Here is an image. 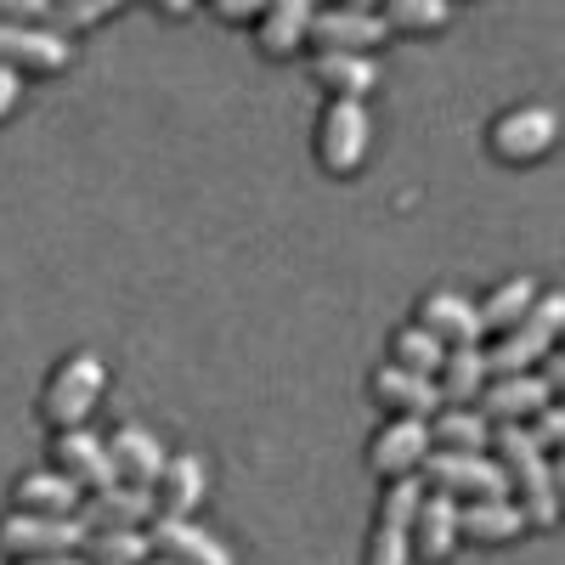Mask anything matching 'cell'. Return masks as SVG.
Masks as SVG:
<instances>
[{
  "label": "cell",
  "instance_id": "cell-26",
  "mask_svg": "<svg viewBox=\"0 0 565 565\" xmlns=\"http://www.w3.org/2000/svg\"><path fill=\"white\" fill-rule=\"evenodd\" d=\"M79 503L85 492L57 469H29L12 487V509H29V514H79Z\"/></svg>",
  "mask_w": 565,
  "mask_h": 565
},
{
  "label": "cell",
  "instance_id": "cell-20",
  "mask_svg": "<svg viewBox=\"0 0 565 565\" xmlns=\"http://www.w3.org/2000/svg\"><path fill=\"white\" fill-rule=\"evenodd\" d=\"M311 79L328 90V103H362L380 85V63L362 52H317L311 57Z\"/></svg>",
  "mask_w": 565,
  "mask_h": 565
},
{
  "label": "cell",
  "instance_id": "cell-5",
  "mask_svg": "<svg viewBox=\"0 0 565 565\" xmlns=\"http://www.w3.org/2000/svg\"><path fill=\"white\" fill-rule=\"evenodd\" d=\"M418 498H424V481L418 476L385 487L380 514H373V532H367V548H362V565H407L413 559V514H418Z\"/></svg>",
  "mask_w": 565,
  "mask_h": 565
},
{
  "label": "cell",
  "instance_id": "cell-9",
  "mask_svg": "<svg viewBox=\"0 0 565 565\" xmlns=\"http://www.w3.org/2000/svg\"><path fill=\"white\" fill-rule=\"evenodd\" d=\"M430 458V418H385L367 441V463L380 481H407Z\"/></svg>",
  "mask_w": 565,
  "mask_h": 565
},
{
  "label": "cell",
  "instance_id": "cell-3",
  "mask_svg": "<svg viewBox=\"0 0 565 565\" xmlns=\"http://www.w3.org/2000/svg\"><path fill=\"white\" fill-rule=\"evenodd\" d=\"M108 385V362L97 351H68L57 367H52V380H45V396H40V413L52 430H79L85 413L97 407Z\"/></svg>",
  "mask_w": 565,
  "mask_h": 565
},
{
  "label": "cell",
  "instance_id": "cell-29",
  "mask_svg": "<svg viewBox=\"0 0 565 565\" xmlns=\"http://www.w3.org/2000/svg\"><path fill=\"white\" fill-rule=\"evenodd\" d=\"M441 356H447V345H441V340H430L418 322L396 328V340H391V367H407V373H424V380H436Z\"/></svg>",
  "mask_w": 565,
  "mask_h": 565
},
{
  "label": "cell",
  "instance_id": "cell-18",
  "mask_svg": "<svg viewBox=\"0 0 565 565\" xmlns=\"http://www.w3.org/2000/svg\"><path fill=\"white\" fill-rule=\"evenodd\" d=\"M418 328L430 340H441L447 351L452 345H481V317H476V300H463L458 289H430L418 300Z\"/></svg>",
  "mask_w": 565,
  "mask_h": 565
},
{
  "label": "cell",
  "instance_id": "cell-19",
  "mask_svg": "<svg viewBox=\"0 0 565 565\" xmlns=\"http://www.w3.org/2000/svg\"><path fill=\"white\" fill-rule=\"evenodd\" d=\"M458 548V503L447 492H424L413 514V559L424 565H447Z\"/></svg>",
  "mask_w": 565,
  "mask_h": 565
},
{
  "label": "cell",
  "instance_id": "cell-13",
  "mask_svg": "<svg viewBox=\"0 0 565 565\" xmlns=\"http://www.w3.org/2000/svg\"><path fill=\"white\" fill-rule=\"evenodd\" d=\"M153 521V492H141V487H103V492H90L79 503V526L85 532H148Z\"/></svg>",
  "mask_w": 565,
  "mask_h": 565
},
{
  "label": "cell",
  "instance_id": "cell-32",
  "mask_svg": "<svg viewBox=\"0 0 565 565\" xmlns=\"http://www.w3.org/2000/svg\"><path fill=\"white\" fill-rule=\"evenodd\" d=\"M532 441H537L543 452H554V447L565 441V407H559V402H548V407L537 413V430H532Z\"/></svg>",
  "mask_w": 565,
  "mask_h": 565
},
{
  "label": "cell",
  "instance_id": "cell-25",
  "mask_svg": "<svg viewBox=\"0 0 565 565\" xmlns=\"http://www.w3.org/2000/svg\"><path fill=\"white\" fill-rule=\"evenodd\" d=\"M430 452H492V418L481 407H441L430 418Z\"/></svg>",
  "mask_w": 565,
  "mask_h": 565
},
{
  "label": "cell",
  "instance_id": "cell-22",
  "mask_svg": "<svg viewBox=\"0 0 565 565\" xmlns=\"http://www.w3.org/2000/svg\"><path fill=\"white\" fill-rule=\"evenodd\" d=\"M373 396H380L385 407H396V418H430L441 407V391L436 380H424V373H407V367H373Z\"/></svg>",
  "mask_w": 565,
  "mask_h": 565
},
{
  "label": "cell",
  "instance_id": "cell-10",
  "mask_svg": "<svg viewBox=\"0 0 565 565\" xmlns=\"http://www.w3.org/2000/svg\"><path fill=\"white\" fill-rule=\"evenodd\" d=\"M391 29L380 23L373 7H328V12H311V29H306V45L317 52H362L373 57V45H385Z\"/></svg>",
  "mask_w": 565,
  "mask_h": 565
},
{
  "label": "cell",
  "instance_id": "cell-33",
  "mask_svg": "<svg viewBox=\"0 0 565 565\" xmlns=\"http://www.w3.org/2000/svg\"><path fill=\"white\" fill-rule=\"evenodd\" d=\"M18 103H23V74L0 63V119H12V114H18Z\"/></svg>",
  "mask_w": 565,
  "mask_h": 565
},
{
  "label": "cell",
  "instance_id": "cell-11",
  "mask_svg": "<svg viewBox=\"0 0 565 565\" xmlns=\"http://www.w3.org/2000/svg\"><path fill=\"white\" fill-rule=\"evenodd\" d=\"M52 469H57V476H68L85 498L119 481L114 476V458H108V441L97 430H85V424H79V430H57L52 436Z\"/></svg>",
  "mask_w": 565,
  "mask_h": 565
},
{
  "label": "cell",
  "instance_id": "cell-16",
  "mask_svg": "<svg viewBox=\"0 0 565 565\" xmlns=\"http://www.w3.org/2000/svg\"><path fill=\"white\" fill-rule=\"evenodd\" d=\"M103 441H108V458H114V476H119L125 487H141V492H153V487H159L170 452L159 447L153 430H141V424H119V430L103 436Z\"/></svg>",
  "mask_w": 565,
  "mask_h": 565
},
{
  "label": "cell",
  "instance_id": "cell-30",
  "mask_svg": "<svg viewBox=\"0 0 565 565\" xmlns=\"http://www.w3.org/2000/svg\"><path fill=\"white\" fill-rule=\"evenodd\" d=\"M380 23L385 29H441V23H452V7L447 0H391Z\"/></svg>",
  "mask_w": 565,
  "mask_h": 565
},
{
  "label": "cell",
  "instance_id": "cell-4",
  "mask_svg": "<svg viewBox=\"0 0 565 565\" xmlns=\"http://www.w3.org/2000/svg\"><path fill=\"white\" fill-rule=\"evenodd\" d=\"M79 548H85L79 514H29V509H7V514H0V554H7V559L79 554Z\"/></svg>",
  "mask_w": 565,
  "mask_h": 565
},
{
  "label": "cell",
  "instance_id": "cell-21",
  "mask_svg": "<svg viewBox=\"0 0 565 565\" xmlns=\"http://www.w3.org/2000/svg\"><path fill=\"white\" fill-rule=\"evenodd\" d=\"M526 514L514 498H492V503H458V537L469 543H487V548H503L514 537H526Z\"/></svg>",
  "mask_w": 565,
  "mask_h": 565
},
{
  "label": "cell",
  "instance_id": "cell-23",
  "mask_svg": "<svg viewBox=\"0 0 565 565\" xmlns=\"http://www.w3.org/2000/svg\"><path fill=\"white\" fill-rule=\"evenodd\" d=\"M487 351L481 345H452L436 367V391H441V407H476V396L487 391Z\"/></svg>",
  "mask_w": 565,
  "mask_h": 565
},
{
  "label": "cell",
  "instance_id": "cell-2",
  "mask_svg": "<svg viewBox=\"0 0 565 565\" xmlns=\"http://www.w3.org/2000/svg\"><path fill=\"white\" fill-rule=\"evenodd\" d=\"M559 328H565V295L537 289L532 311L487 351V373H492V380H509V373H532V362H543V356L554 351Z\"/></svg>",
  "mask_w": 565,
  "mask_h": 565
},
{
  "label": "cell",
  "instance_id": "cell-31",
  "mask_svg": "<svg viewBox=\"0 0 565 565\" xmlns=\"http://www.w3.org/2000/svg\"><path fill=\"white\" fill-rule=\"evenodd\" d=\"M119 7L114 0H79V7H52V18H57V34L68 40L74 29H90V23H103V18H114Z\"/></svg>",
  "mask_w": 565,
  "mask_h": 565
},
{
  "label": "cell",
  "instance_id": "cell-36",
  "mask_svg": "<svg viewBox=\"0 0 565 565\" xmlns=\"http://www.w3.org/2000/svg\"><path fill=\"white\" fill-rule=\"evenodd\" d=\"M148 565H170V559H159V554H153V559H148Z\"/></svg>",
  "mask_w": 565,
  "mask_h": 565
},
{
  "label": "cell",
  "instance_id": "cell-17",
  "mask_svg": "<svg viewBox=\"0 0 565 565\" xmlns=\"http://www.w3.org/2000/svg\"><path fill=\"white\" fill-rule=\"evenodd\" d=\"M554 402L543 373H509V380H487V391L476 396V407L492 418V424H526L537 418L543 407Z\"/></svg>",
  "mask_w": 565,
  "mask_h": 565
},
{
  "label": "cell",
  "instance_id": "cell-27",
  "mask_svg": "<svg viewBox=\"0 0 565 565\" xmlns=\"http://www.w3.org/2000/svg\"><path fill=\"white\" fill-rule=\"evenodd\" d=\"M532 300H537V282L526 277V271H514V277H503L498 289L476 306V317H481V334L487 328H498V334H509L514 322H521L526 311H532Z\"/></svg>",
  "mask_w": 565,
  "mask_h": 565
},
{
  "label": "cell",
  "instance_id": "cell-34",
  "mask_svg": "<svg viewBox=\"0 0 565 565\" xmlns=\"http://www.w3.org/2000/svg\"><path fill=\"white\" fill-rule=\"evenodd\" d=\"M260 12L266 7H255V0H215V18L226 23H260Z\"/></svg>",
  "mask_w": 565,
  "mask_h": 565
},
{
  "label": "cell",
  "instance_id": "cell-15",
  "mask_svg": "<svg viewBox=\"0 0 565 565\" xmlns=\"http://www.w3.org/2000/svg\"><path fill=\"white\" fill-rule=\"evenodd\" d=\"M204 487H210V463L204 452H170L164 458V476H159V498H153V514L164 521H193V509L204 503Z\"/></svg>",
  "mask_w": 565,
  "mask_h": 565
},
{
  "label": "cell",
  "instance_id": "cell-8",
  "mask_svg": "<svg viewBox=\"0 0 565 565\" xmlns=\"http://www.w3.org/2000/svg\"><path fill=\"white\" fill-rule=\"evenodd\" d=\"M367 108L362 103H328L317 119V164L328 175H356L367 159Z\"/></svg>",
  "mask_w": 565,
  "mask_h": 565
},
{
  "label": "cell",
  "instance_id": "cell-1",
  "mask_svg": "<svg viewBox=\"0 0 565 565\" xmlns=\"http://www.w3.org/2000/svg\"><path fill=\"white\" fill-rule=\"evenodd\" d=\"M492 447L503 452L498 463L509 476V492H521L526 526H554L559 521V487H554V463L532 441V430L526 424H492Z\"/></svg>",
  "mask_w": 565,
  "mask_h": 565
},
{
  "label": "cell",
  "instance_id": "cell-28",
  "mask_svg": "<svg viewBox=\"0 0 565 565\" xmlns=\"http://www.w3.org/2000/svg\"><path fill=\"white\" fill-rule=\"evenodd\" d=\"M79 559L85 565H148L153 543H148V532H85Z\"/></svg>",
  "mask_w": 565,
  "mask_h": 565
},
{
  "label": "cell",
  "instance_id": "cell-35",
  "mask_svg": "<svg viewBox=\"0 0 565 565\" xmlns=\"http://www.w3.org/2000/svg\"><path fill=\"white\" fill-rule=\"evenodd\" d=\"M12 565H85L79 554H40V559H12Z\"/></svg>",
  "mask_w": 565,
  "mask_h": 565
},
{
  "label": "cell",
  "instance_id": "cell-24",
  "mask_svg": "<svg viewBox=\"0 0 565 565\" xmlns=\"http://www.w3.org/2000/svg\"><path fill=\"white\" fill-rule=\"evenodd\" d=\"M311 12H317L311 0H271V7L260 12V34H255V40H260V52L277 57V63H282V57H295L300 45H306Z\"/></svg>",
  "mask_w": 565,
  "mask_h": 565
},
{
  "label": "cell",
  "instance_id": "cell-7",
  "mask_svg": "<svg viewBox=\"0 0 565 565\" xmlns=\"http://www.w3.org/2000/svg\"><path fill=\"white\" fill-rule=\"evenodd\" d=\"M554 136H559V119H554V108H543V103L503 108V114L492 119V130H487L492 153H498L503 164H537V159L554 148Z\"/></svg>",
  "mask_w": 565,
  "mask_h": 565
},
{
  "label": "cell",
  "instance_id": "cell-6",
  "mask_svg": "<svg viewBox=\"0 0 565 565\" xmlns=\"http://www.w3.org/2000/svg\"><path fill=\"white\" fill-rule=\"evenodd\" d=\"M418 469L430 476V492H447L452 503L458 498H469V503L509 498V476L492 452H430Z\"/></svg>",
  "mask_w": 565,
  "mask_h": 565
},
{
  "label": "cell",
  "instance_id": "cell-14",
  "mask_svg": "<svg viewBox=\"0 0 565 565\" xmlns=\"http://www.w3.org/2000/svg\"><path fill=\"white\" fill-rule=\"evenodd\" d=\"M148 543L170 565H232V548L215 532H204L199 521H164V514H153V521H148Z\"/></svg>",
  "mask_w": 565,
  "mask_h": 565
},
{
  "label": "cell",
  "instance_id": "cell-12",
  "mask_svg": "<svg viewBox=\"0 0 565 565\" xmlns=\"http://www.w3.org/2000/svg\"><path fill=\"white\" fill-rule=\"evenodd\" d=\"M74 57V40H63L52 23H0V63L7 68H34V74H57Z\"/></svg>",
  "mask_w": 565,
  "mask_h": 565
}]
</instances>
